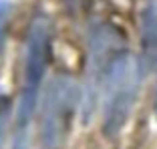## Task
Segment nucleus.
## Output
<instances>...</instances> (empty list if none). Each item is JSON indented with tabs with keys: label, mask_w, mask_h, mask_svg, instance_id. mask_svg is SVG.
Wrapping results in <instances>:
<instances>
[{
	"label": "nucleus",
	"mask_w": 157,
	"mask_h": 149,
	"mask_svg": "<svg viewBox=\"0 0 157 149\" xmlns=\"http://www.w3.org/2000/svg\"><path fill=\"white\" fill-rule=\"evenodd\" d=\"M52 56V26L44 14L34 16L26 30L22 56V83L18 89V103L14 113L12 149H28L30 127L36 113L40 89Z\"/></svg>",
	"instance_id": "obj_1"
},
{
	"label": "nucleus",
	"mask_w": 157,
	"mask_h": 149,
	"mask_svg": "<svg viewBox=\"0 0 157 149\" xmlns=\"http://www.w3.org/2000/svg\"><path fill=\"white\" fill-rule=\"evenodd\" d=\"M141 65L139 59H133L129 52L121 51L113 59L111 67L103 81V119L101 127L105 137L113 139L127 125L137 97L139 81H141Z\"/></svg>",
	"instance_id": "obj_2"
},
{
	"label": "nucleus",
	"mask_w": 157,
	"mask_h": 149,
	"mask_svg": "<svg viewBox=\"0 0 157 149\" xmlns=\"http://www.w3.org/2000/svg\"><path fill=\"white\" fill-rule=\"evenodd\" d=\"M77 105L78 89L75 79L69 74H56L46 89L40 107V123H38L40 149H63Z\"/></svg>",
	"instance_id": "obj_3"
},
{
	"label": "nucleus",
	"mask_w": 157,
	"mask_h": 149,
	"mask_svg": "<svg viewBox=\"0 0 157 149\" xmlns=\"http://www.w3.org/2000/svg\"><path fill=\"white\" fill-rule=\"evenodd\" d=\"M139 65L143 73L157 69V0H143L139 10Z\"/></svg>",
	"instance_id": "obj_4"
},
{
	"label": "nucleus",
	"mask_w": 157,
	"mask_h": 149,
	"mask_svg": "<svg viewBox=\"0 0 157 149\" xmlns=\"http://www.w3.org/2000/svg\"><path fill=\"white\" fill-rule=\"evenodd\" d=\"M8 117H10V107L6 97H0V149H4L6 143V131H8Z\"/></svg>",
	"instance_id": "obj_5"
},
{
	"label": "nucleus",
	"mask_w": 157,
	"mask_h": 149,
	"mask_svg": "<svg viewBox=\"0 0 157 149\" xmlns=\"http://www.w3.org/2000/svg\"><path fill=\"white\" fill-rule=\"evenodd\" d=\"M8 16H10V4L0 0V40L4 36V28H6V22H8Z\"/></svg>",
	"instance_id": "obj_6"
},
{
	"label": "nucleus",
	"mask_w": 157,
	"mask_h": 149,
	"mask_svg": "<svg viewBox=\"0 0 157 149\" xmlns=\"http://www.w3.org/2000/svg\"><path fill=\"white\" fill-rule=\"evenodd\" d=\"M153 107H155V113H157V87H155V97H153Z\"/></svg>",
	"instance_id": "obj_7"
}]
</instances>
